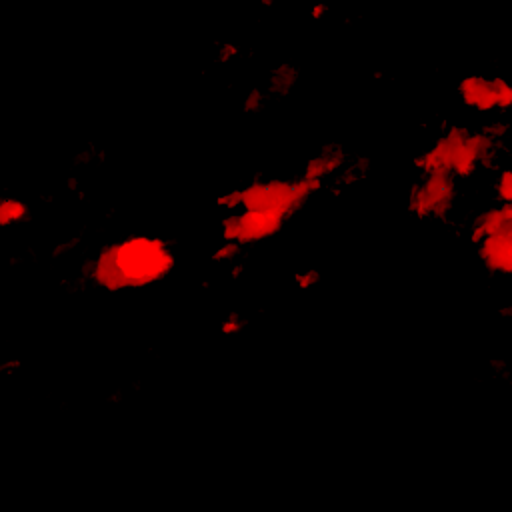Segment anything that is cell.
Returning a JSON list of instances; mask_svg holds the SVG:
<instances>
[{
	"instance_id": "cell-1",
	"label": "cell",
	"mask_w": 512,
	"mask_h": 512,
	"mask_svg": "<svg viewBox=\"0 0 512 512\" xmlns=\"http://www.w3.org/2000/svg\"><path fill=\"white\" fill-rule=\"evenodd\" d=\"M164 256L150 242H132L118 254V266L126 276L148 278L162 270Z\"/></svg>"
}]
</instances>
